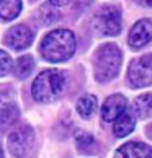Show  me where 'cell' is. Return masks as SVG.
<instances>
[{"label": "cell", "instance_id": "cell-1", "mask_svg": "<svg viewBox=\"0 0 152 158\" xmlns=\"http://www.w3.org/2000/svg\"><path fill=\"white\" fill-rule=\"evenodd\" d=\"M75 49H77L75 36L71 30H66V28L49 31L43 38L39 46V52L43 59L52 64L69 60L75 54Z\"/></svg>", "mask_w": 152, "mask_h": 158}, {"label": "cell", "instance_id": "cell-2", "mask_svg": "<svg viewBox=\"0 0 152 158\" xmlns=\"http://www.w3.org/2000/svg\"><path fill=\"white\" fill-rule=\"evenodd\" d=\"M67 86V75L59 69L43 70L31 85L33 99L38 103H52L59 99Z\"/></svg>", "mask_w": 152, "mask_h": 158}, {"label": "cell", "instance_id": "cell-3", "mask_svg": "<svg viewBox=\"0 0 152 158\" xmlns=\"http://www.w3.org/2000/svg\"><path fill=\"white\" fill-rule=\"evenodd\" d=\"M123 64V52L115 43H105L95 51L93 56V73L95 80L100 83L118 77Z\"/></svg>", "mask_w": 152, "mask_h": 158}, {"label": "cell", "instance_id": "cell-4", "mask_svg": "<svg viewBox=\"0 0 152 158\" xmlns=\"http://www.w3.org/2000/svg\"><path fill=\"white\" fill-rule=\"evenodd\" d=\"M92 28L100 36H118L123 30L121 8L118 5H103L93 15Z\"/></svg>", "mask_w": 152, "mask_h": 158}, {"label": "cell", "instance_id": "cell-5", "mask_svg": "<svg viewBox=\"0 0 152 158\" xmlns=\"http://www.w3.org/2000/svg\"><path fill=\"white\" fill-rule=\"evenodd\" d=\"M128 83L131 88L152 85V54H144L131 60L128 67Z\"/></svg>", "mask_w": 152, "mask_h": 158}, {"label": "cell", "instance_id": "cell-6", "mask_svg": "<svg viewBox=\"0 0 152 158\" xmlns=\"http://www.w3.org/2000/svg\"><path fill=\"white\" fill-rule=\"evenodd\" d=\"M8 150L15 158H25L34 145V131L31 126L23 124L8 135Z\"/></svg>", "mask_w": 152, "mask_h": 158}, {"label": "cell", "instance_id": "cell-7", "mask_svg": "<svg viewBox=\"0 0 152 158\" xmlns=\"http://www.w3.org/2000/svg\"><path fill=\"white\" fill-rule=\"evenodd\" d=\"M128 44L134 51L152 44V18H142L134 23L128 34Z\"/></svg>", "mask_w": 152, "mask_h": 158}, {"label": "cell", "instance_id": "cell-8", "mask_svg": "<svg viewBox=\"0 0 152 158\" xmlns=\"http://www.w3.org/2000/svg\"><path fill=\"white\" fill-rule=\"evenodd\" d=\"M34 39V33L28 25H15L5 33V44L13 51H23L30 48Z\"/></svg>", "mask_w": 152, "mask_h": 158}, {"label": "cell", "instance_id": "cell-9", "mask_svg": "<svg viewBox=\"0 0 152 158\" xmlns=\"http://www.w3.org/2000/svg\"><path fill=\"white\" fill-rule=\"evenodd\" d=\"M128 108V99L121 93L108 96L102 106V119L105 122H115Z\"/></svg>", "mask_w": 152, "mask_h": 158}, {"label": "cell", "instance_id": "cell-10", "mask_svg": "<svg viewBox=\"0 0 152 158\" xmlns=\"http://www.w3.org/2000/svg\"><path fill=\"white\" fill-rule=\"evenodd\" d=\"M113 158H152V148L142 142H126L115 152Z\"/></svg>", "mask_w": 152, "mask_h": 158}, {"label": "cell", "instance_id": "cell-11", "mask_svg": "<svg viewBox=\"0 0 152 158\" xmlns=\"http://www.w3.org/2000/svg\"><path fill=\"white\" fill-rule=\"evenodd\" d=\"M129 109L136 119L152 118V93H142V95L136 96Z\"/></svg>", "mask_w": 152, "mask_h": 158}, {"label": "cell", "instance_id": "cell-12", "mask_svg": "<svg viewBox=\"0 0 152 158\" xmlns=\"http://www.w3.org/2000/svg\"><path fill=\"white\" fill-rule=\"evenodd\" d=\"M134 127H136V118H134V114L131 113V109H126L124 113L113 122V132H115V135L119 137V139L129 135L134 131Z\"/></svg>", "mask_w": 152, "mask_h": 158}, {"label": "cell", "instance_id": "cell-13", "mask_svg": "<svg viewBox=\"0 0 152 158\" xmlns=\"http://www.w3.org/2000/svg\"><path fill=\"white\" fill-rule=\"evenodd\" d=\"M20 119V109L16 108V104L8 103L2 104L0 109V132H7L11 126H15V122Z\"/></svg>", "mask_w": 152, "mask_h": 158}, {"label": "cell", "instance_id": "cell-14", "mask_svg": "<svg viewBox=\"0 0 152 158\" xmlns=\"http://www.w3.org/2000/svg\"><path fill=\"white\" fill-rule=\"evenodd\" d=\"M75 143H77L79 152L84 155H93L98 150V143H97L95 137L85 131H79L75 134Z\"/></svg>", "mask_w": 152, "mask_h": 158}, {"label": "cell", "instance_id": "cell-15", "mask_svg": "<svg viewBox=\"0 0 152 158\" xmlns=\"http://www.w3.org/2000/svg\"><path fill=\"white\" fill-rule=\"evenodd\" d=\"M75 108H77V113L80 114V118L90 119L92 116L95 114L97 108H98V101L93 95H84V96H80L77 99Z\"/></svg>", "mask_w": 152, "mask_h": 158}, {"label": "cell", "instance_id": "cell-16", "mask_svg": "<svg viewBox=\"0 0 152 158\" xmlns=\"http://www.w3.org/2000/svg\"><path fill=\"white\" fill-rule=\"evenodd\" d=\"M21 13V0H0V20L11 21Z\"/></svg>", "mask_w": 152, "mask_h": 158}, {"label": "cell", "instance_id": "cell-17", "mask_svg": "<svg viewBox=\"0 0 152 158\" xmlns=\"http://www.w3.org/2000/svg\"><path fill=\"white\" fill-rule=\"evenodd\" d=\"M33 70H34V59L31 56H20L13 65V73L20 80L28 78Z\"/></svg>", "mask_w": 152, "mask_h": 158}, {"label": "cell", "instance_id": "cell-18", "mask_svg": "<svg viewBox=\"0 0 152 158\" xmlns=\"http://www.w3.org/2000/svg\"><path fill=\"white\" fill-rule=\"evenodd\" d=\"M59 11L56 10V7H52V5H43L38 11H36V21L39 23L41 26H51L52 23H56L59 20Z\"/></svg>", "mask_w": 152, "mask_h": 158}, {"label": "cell", "instance_id": "cell-19", "mask_svg": "<svg viewBox=\"0 0 152 158\" xmlns=\"http://www.w3.org/2000/svg\"><path fill=\"white\" fill-rule=\"evenodd\" d=\"M13 70V60L5 51L0 49V77H5Z\"/></svg>", "mask_w": 152, "mask_h": 158}, {"label": "cell", "instance_id": "cell-20", "mask_svg": "<svg viewBox=\"0 0 152 158\" xmlns=\"http://www.w3.org/2000/svg\"><path fill=\"white\" fill-rule=\"evenodd\" d=\"M72 0H49V3L52 5V7H64V5L71 3Z\"/></svg>", "mask_w": 152, "mask_h": 158}, {"label": "cell", "instance_id": "cell-21", "mask_svg": "<svg viewBox=\"0 0 152 158\" xmlns=\"http://www.w3.org/2000/svg\"><path fill=\"white\" fill-rule=\"evenodd\" d=\"M136 3H139L141 7H152V0H136Z\"/></svg>", "mask_w": 152, "mask_h": 158}, {"label": "cell", "instance_id": "cell-22", "mask_svg": "<svg viewBox=\"0 0 152 158\" xmlns=\"http://www.w3.org/2000/svg\"><path fill=\"white\" fill-rule=\"evenodd\" d=\"M0 158H3V150H2V147H0Z\"/></svg>", "mask_w": 152, "mask_h": 158}]
</instances>
